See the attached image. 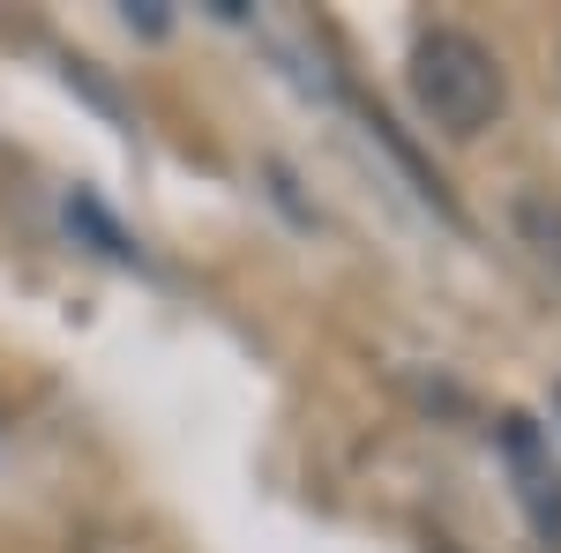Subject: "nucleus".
<instances>
[{"label": "nucleus", "instance_id": "4", "mask_svg": "<svg viewBox=\"0 0 561 553\" xmlns=\"http://www.w3.org/2000/svg\"><path fill=\"white\" fill-rule=\"evenodd\" d=\"M554 404H561V389H554Z\"/></svg>", "mask_w": 561, "mask_h": 553}, {"label": "nucleus", "instance_id": "2", "mask_svg": "<svg viewBox=\"0 0 561 553\" xmlns=\"http://www.w3.org/2000/svg\"><path fill=\"white\" fill-rule=\"evenodd\" d=\"M502 464L517 479V502L531 516V531L561 553V464H554V449H547V434L524 419V412L502 419Z\"/></svg>", "mask_w": 561, "mask_h": 553}, {"label": "nucleus", "instance_id": "1", "mask_svg": "<svg viewBox=\"0 0 561 553\" xmlns=\"http://www.w3.org/2000/svg\"><path fill=\"white\" fill-rule=\"evenodd\" d=\"M404 76H412V105L427 113V128L457 135V142L486 135L502 120V105H510V76L472 31H427L412 45Z\"/></svg>", "mask_w": 561, "mask_h": 553}, {"label": "nucleus", "instance_id": "3", "mask_svg": "<svg viewBox=\"0 0 561 553\" xmlns=\"http://www.w3.org/2000/svg\"><path fill=\"white\" fill-rule=\"evenodd\" d=\"M517 232H524V247L561 277V195H539V187L517 195Z\"/></svg>", "mask_w": 561, "mask_h": 553}]
</instances>
